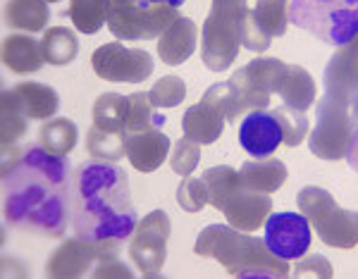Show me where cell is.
<instances>
[{"mask_svg":"<svg viewBox=\"0 0 358 279\" xmlns=\"http://www.w3.org/2000/svg\"><path fill=\"white\" fill-rule=\"evenodd\" d=\"M296 206L308 217L310 224H317L332 208H337V203H334L330 191L322 186H303L296 196Z\"/></svg>","mask_w":358,"mask_h":279,"instance_id":"obj_34","label":"cell"},{"mask_svg":"<svg viewBox=\"0 0 358 279\" xmlns=\"http://www.w3.org/2000/svg\"><path fill=\"white\" fill-rule=\"evenodd\" d=\"M270 210H273V199L270 194H256V191H248L244 186H236L229 194V199L224 201V213L227 222L236 227L239 231H256L261 229L268 220Z\"/></svg>","mask_w":358,"mask_h":279,"instance_id":"obj_14","label":"cell"},{"mask_svg":"<svg viewBox=\"0 0 358 279\" xmlns=\"http://www.w3.org/2000/svg\"><path fill=\"white\" fill-rule=\"evenodd\" d=\"M15 93L20 108L24 110L29 120H48L57 115L60 110V96L53 86L48 84H36V81H24L10 89Z\"/></svg>","mask_w":358,"mask_h":279,"instance_id":"obj_21","label":"cell"},{"mask_svg":"<svg viewBox=\"0 0 358 279\" xmlns=\"http://www.w3.org/2000/svg\"><path fill=\"white\" fill-rule=\"evenodd\" d=\"M94 72L115 84H141L153 74V57L141 48H127L122 41H113L96 50L91 57Z\"/></svg>","mask_w":358,"mask_h":279,"instance_id":"obj_10","label":"cell"},{"mask_svg":"<svg viewBox=\"0 0 358 279\" xmlns=\"http://www.w3.org/2000/svg\"><path fill=\"white\" fill-rule=\"evenodd\" d=\"M127 96L122 93H101L94 103V127L103 131H127Z\"/></svg>","mask_w":358,"mask_h":279,"instance_id":"obj_31","label":"cell"},{"mask_svg":"<svg viewBox=\"0 0 358 279\" xmlns=\"http://www.w3.org/2000/svg\"><path fill=\"white\" fill-rule=\"evenodd\" d=\"M77 141H79V129L67 117H53L50 122H45L41 131H38V143L55 155L72 153Z\"/></svg>","mask_w":358,"mask_h":279,"instance_id":"obj_28","label":"cell"},{"mask_svg":"<svg viewBox=\"0 0 358 279\" xmlns=\"http://www.w3.org/2000/svg\"><path fill=\"white\" fill-rule=\"evenodd\" d=\"M354 117L346 103L322 96L317 103V124L308 134L310 153L322 160H342L349 153L351 134H354Z\"/></svg>","mask_w":358,"mask_h":279,"instance_id":"obj_7","label":"cell"},{"mask_svg":"<svg viewBox=\"0 0 358 279\" xmlns=\"http://www.w3.org/2000/svg\"><path fill=\"white\" fill-rule=\"evenodd\" d=\"M315 227L320 241L334 248L358 246V213L346 208H332Z\"/></svg>","mask_w":358,"mask_h":279,"instance_id":"obj_20","label":"cell"},{"mask_svg":"<svg viewBox=\"0 0 358 279\" xmlns=\"http://www.w3.org/2000/svg\"><path fill=\"white\" fill-rule=\"evenodd\" d=\"M48 3H57V0H48Z\"/></svg>","mask_w":358,"mask_h":279,"instance_id":"obj_46","label":"cell"},{"mask_svg":"<svg viewBox=\"0 0 358 279\" xmlns=\"http://www.w3.org/2000/svg\"><path fill=\"white\" fill-rule=\"evenodd\" d=\"M199 160H201L199 143H196L194 138H189V136L179 138V141L175 143V150H172V155H170L172 170H175L179 177H189V174L196 170Z\"/></svg>","mask_w":358,"mask_h":279,"instance_id":"obj_38","label":"cell"},{"mask_svg":"<svg viewBox=\"0 0 358 279\" xmlns=\"http://www.w3.org/2000/svg\"><path fill=\"white\" fill-rule=\"evenodd\" d=\"M110 0H69L67 15L82 34H96L108 24Z\"/></svg>","mask_w":358,"mask_h":279,"instance_id":"obj_30","label":"cell"},{"mask_svg":"<svg viewBox=\"0 0 358 279\" xmlns=\"http://www.w3.org/2000/svg\"><path fill=\"white\" fill-rule=\"evenodd\" d=\"M3 62L15 74H34L45 65L41 41L27 34H13L3 41Z\"/></svg>","mask_w":358,"mask_h":279,"instance_id":"obj_19","label":"cell"},{"mask_svg":"<svg viewBox=\"0 0 358 279\" xmlns=\"http://www.w3.org/2000/svg\"><path fill=\"white\" fill-rule=\"evenodd\" d=\"M72 229L91 243L98 255L113 258L131 239L138 213L131 203V186L117 162L86 160L72 177Z\"/></svg>","mask_w":358,"mask_h":279,"instance_id":"obj_2","label":"cell"},{"mask_svg":"<svg viewBox=\"0 0 358 279\" xmlns=\"http://www.w3.org/2000/svg\"><path fill=\"white\" fill-rule=\"evenodd\" d=\"M94 277H131V270L120 263L117 255H113V258L98 260L96 270H94Z\"/></svg>","mask_w":358,"mask_h":279,"instance_id":"obj_41","label":"cell"},{"mask_svg":"<svg viewBox=\"0 0 358 279\" xmlns=\"http://www.w3.org/2000/svg\"><path fill=\"white\" fill-rule=\"evenodd\" d=\"M287 74V62L277 57H256L246 67L236 69L229 77V86L236 91L244 108V115L253 110H268L270 93L280 91V84Z\"/></svg>","mask_w":358,"mask_h":279,"instance_id":"obj_8","label":"cell"},{"mask_svg":"<svg viewBox=\"0 0 358 279\" xmlns=\"http://www.w3.org/2000/svg\"><path fill=\"white\" fill-rule=\"evenodd\" d=\"M289 177V170L282 160L277 158H258V160H246L239 170L241 186L256 194H273L280 189Z\"/></svg>","mask_w":358,"mask_h":279,"instance_id":"obj_18","label":"cell"},{"mask_svg":"<svg viewBox=\"0 0 358 279\" xmlns=\"http://www.w3.org/2000/svg\"><path fill=\"white\" fill-rule=\"evenodd\" d=\"M203 103H208L213 110H217V115H220L224 122H234V120H239V115H244L239 96H236V91L229 86V81L210 86L203 96Z\"/></svg>","mask_w":358,"mask_h":279,"instance_id":"obj_35","label":"cell"},{"mask_svg":"<svg viewBox=\"0 0 358 279\" xmlns=\"http://www.w3.org/2000/svg\"><path fill=\"white\" fill-rule=\"evenodd\" d=\"M86 150L96 160H122L127 155V131H103L91 124L89 134H86Z\"/></svg>","mask_w":358,"mask_h":279,"instance_id":"obj_29","label":"cell"},{"mask_svg":"<svg viewBox=\"0 0 358 279\" xmlns=\"http://www.w3.org/2000/svg\"><path fill=\"white\" fill-rule=\"evenodd\" d=\"M277 122L282 127V136H285V143L287 146H299L306 136H308V117L299 110H292L287 106H280L273 110Z\"/></svg>","mask_w":358,"mask_h":279,"instance_id":"obj_36","label":"cell"},{"mask_svg":"<svg viewBox=\"0 0 358 279\" xmlns=\"http://www.w3.org/2000/svg\"><path fill=\"white\" fill-rule=\"evenodd\" d=\"M196 50V24L194 20L184 15H177L170 22V27L158 38V55L165 65L177 67L184 65Z\"/></svg>","mask_w":358,"mask_h":279,"instance_id":"obj_17","label":"cell"},{"mask_svg":"<svg viewBox=\"0 0 358 279\" xmlns=\"http://www.w3.org/2000/svg\"><path fill=\"white\" fill-rule=\"evenodd\" d=\"M5 224L38 236H62L72 217V177L67 155H55L41 143L3 148Z\"/></svg>","mask_w":358,"mask_h":279,"instance_id":"obj_1","label":"cell"},{"mask_svg":"<svg viewBox=\"0 0 358 279\" xmlns=\"http://www.w3.org/2000/svg\"><path fill=\"white\" fill-rule=\"evenodd\" d=\"M294 277H332V265L325 255H303L299 258V263L294 265Z\"/></svg>","mask_w":358,"mask_h":279,"instance_id":"obj_40","label":"cell"},{"mask_svg":"<svg viewBox=\"0 0 358 279\" xmlns=\"http://www.w3.org/2000/svg\"><path fill=\"white\" fill-rule=\"evenodd\" d=\"M182 129L189 138H194L196 143H215L222 136L224 120L217 115V110H213L208 103H196L184 113L182 117Z\"/></svg>","mask_w":358,"mask_h":279,"instance_id":"obj_22","label":"cell"},{"mask_svg":"<svg viewBox=\"0 0 358 279\" xmlns=\"http://www.w3.org/2000/svg\"><path fill=\"white\" fill-rule=\"evenodd\" d=\"M177 8L153 0H110L108 27L120 41H151L170 27Z\"/></svg>","mask_w":358,"mask_h":279,"instance_id":"obj_6","label":"cell"},{"mask_svg":"<svg viewBox=\"0 0 358 279\" xmlns=\"http://www.w3.org/2000/svg\"><path fill=\"white\" fill-rule=\"evenodd\" d=\"M148 96H151L155 108H177L187 98V84H184L182 77L167 74V77L155 81Z\"/></svg>","mask_w":358,"mask_h":279,"instance_id":"obj_37","label":"cell"},{"mask_svg":"<svg viewBox=\"0 0 358 279\" xmlns=\"http://www.w3.org/2000/svg\"><path fill=\"white\" fill-rule=\"evenodd\" d=\"M248 3L234 0H213V8L206 17L203 38H201V60L213 72H224L239 55L241 48V10Z\"/></svg>","mask_w":358,"mask_h":279,"instance_id":"obj_5","label":"cell"},{"mask_svg":"<svg viewBox=\"0 0 358 279\" xmlns=\"http://www.w3.org/2000/svg\"><path fill=\"white\" fill-rule=\"evenodd\" d=\"M277 93L282 98V106L306 113L315 101V81L308 69H303L301 65H287V74Z\"/></svg>","mask_w":358,"mask_h":279,"instance_id":"obj_23","label":"cell"},{"mask_svg":"<svg viewBox=\"0 0 358 279\" xmlns=\"http://www.w3.org/2000/svg\"><path fill=\"white\" fill-rule=\"evenodd\" d=\"M196 255L215 258L232 277H289V260L268 248L265 239L239 231L232 224H208L194 246Z\"/></svg>","mask_w":358,"mask_h":279,"instance_id":"obj_3","label":"cell"},{"mask_svg":"<svg viewBox=\"0 0 358 279\" xmlns=\"http://www.w3.org/2000/svg\"><path fill=\"white\" fill-rule=\"evenodd\" d=\"M153 3H163V5H172V8H179V5H184L187 0H153Z\"/></svg>","mask_w":358,"mask_h":279,"instance_id":"obj_43","label":"cell"},{"mask_svg":"<svg viewBox=\"0 0 358 279\" xmlns=\"http://www.w3.org/2000/svg\"><path fill=\"white\" fill-rule=\"evenodd\" d=\"M351 117H354V124H358V96L351 103Z\"/></svg>","mask_w":358,"mask_h":279,"instance_id":"obj_44","label":"cell"},{"mask_svg":"<svg viewBox=\"0 0 358 279\" xmlns=\"http://www.w3.org/2000/svg\"><path fill=\"white\" fill-rule=\"evenodd\" d=\"M289 3L292 0H253L251 20L268 38L285 36L289 27Z\"/></svg>","mask_w":358,"mask_h":279,"instance_id":"obj_25","label":"cell"},{"mask_svg":"<svg viewBox=\"0 0 358 279\" xmlns=\"http://www.w3.org/2000/svg\"><path fill=\"white\" fill-rule=\"evenodd\" d=\"M170 138L163 129L127 134V158L138 172H155L167 160Z\"/></svg>","mask_w":358,"mask_h":279,"instance_id":"obj_16","label":"cell"},{"mask_svg":"<svg viewBox=\"0 0 358 279\" xmlns=\"http://www.w3.org/2000/svg\"><path fill=\"white\" fill-rule=\"evenodd\" d=\"M234 3H253V0H234Z\"/></svg>","mask_w":358,"mask_h":279,"instance_id":"obj_45","label":"cell"},{"mask_svg":"<svg viewBox=\"0 0 358 279\" xmlns=\"http://www.w3.org/2000/svg\"><path fill=\"white\" fill-rule=\"evenodd\" d=\"M325 96L351 108L358 96V38L337 48L325 67Z\"/></svg>","mask_w":358,"mask_h":279,"instance_id":"obj_12","label":"cell"},{"mask_svg":"<svg viewBox=\"0 0 358 279\" xmlns=\"http://www.w3.org/2000/svg\"><path fill=\"white\" fill-rule=\"evenodd\" d=\"M289 22L342 48L358 38V0H292Z\"/></svg>","mask_w":358,"mask_h":279,"instance_id":"obj_4","label":"cell"},{"mask_svg":"<svg viewBox=\"0 0 358 279\" xmlns=\"http://www.w3.org/2000/svg\"><path fill=\"white\" fill-rule=\"evenodd\" d=\"M41 48H43V57L48 65L62 67V65H69V62L77 60L79 38L74 36L72 29L53 27V29H45V34L41 38Z\"/></svg>","mask_w":358,"mask_h":279,"instance_id":"obj_27","label":"cell"},{"mask_svg":"<svg viewBox=\"0 0 358 279\" xmlns=\"http://www.w3.org/2000/svg\"><path fill=\"white\" fill-rule=\"evenodd\" d=\"M165 115L158 113L153 106L151 96L143 91L127 96V115H124V129L127 134H138L148 129H163Z\"/></svg>","mask_w":358,"mask_h":279,"instance_id":"obj_26","label":"cell"},{"mask_svg":"<svg viewBox=\"0 0 358 279\" xmlns=\"http://www.w3.org/2000/svg\"><path fill=\"white\" fill-rule=\"evenodd\" d=\"M101 255L91 243L82 241L79 236L67 239L60 243V248L48 258L45 275L55 279H69V277H84L94 267Z\"/></svg>","mask_w":358,"mask_h":279,"instance_id":"obj_15","label":"cell"},{"mask_svg":"<svg viewBox=\"0 0 358 279\" xmlns=\"http://www.w3.org/2000/svg\"><path fill=\"white\" fill-rule=\"evenodd\" d=\"M177 203L187 213H199L208 203V191L201 177H184L182 184L177 186Z\"/></svg>","mask_w":358,"mask_h":279,"instance_id":"obj_39","label":"cell"},{"mask_svg":"<svg viewBox=\"0 0 358 279\" xmlns=\"http://www.w3.org/2000/svg\"><path fill=\"white\" fill-rule=\"evenodd\" d=\"M239 143L253 158H270L280 148V143H285L275 113H268V110L248 113L239 127Z\"/></svg>","mask_w":358,"mask_h":279,"instance_id":"obj_13","label":"cell"},{"mask_svg":"<svg viewBox=\"0 0 358 279\" xmlns=\"http://www.w3.org/2000/svg\"><path fill=\"white\" fill-rule=\"evenodd\" d=\"M170 227V215L160 208L138 220L134 234L129 239V258L143 277H160V272H163Z\"/></svg>","mask_w":358,"mask_h":279,"instance_id":"obj_9","label":"cell"},{"mask_svg":"<svg viewBox=\"0 0 358 279\" xmlns=\"http://www.w3.org/2000/svg\"><path fill=\"white\" fill-rule=\"evenodd\" d=\"M0 113H3V148H10V146H17L22 136L27 134V127H29V117L24 115V110L20 108L17 103L15 93L10 89L3 91V98H0Z\"/></svg>","mask_w":358,"mask_h":279,"instance_id":"obj_33","label":"cell"},{"mask_svg":"<svg viewBox=\"0 0 358 279\" xmlns=\"http://www.w3.org/2000/svg\"><path fill=\"white\" fill-rule=\"evenodd\" d=\"M346 160H349L351 170L358 172V124L354 127V134H351V143H349V153H346Z\"/></svg>","mask_w":358,"mask_h":279,"instance_id":"obj_42","label":"cell"},{"mask_svg":"<svg viewBox=\"0 0 358 279\" xmlns=\"http://www.w3.org/2000/svg\"><path fill=\"white\" fill-rule=\"evenodd\" d=\"M265 243L282 260H299L310 248V222L303 213H270Z\"/></svg>","mask_w":358,"mask_h":279,"instance_id":"obj_11","label":"cell"},{"mask_svg":"<svg viewBox=\"0 0 358 279\" xmlns=\"http://www.w3.org/2000/svg\"><path fill=\"white\" fill-rule=\"evenodd\" d=\"M203 184H206V191H208V203L217 210L224 208V201L229 199V194L241 186V179H239V172L229 165H217V167H210V170L203 172Z\"/></svg>","mask_w":358,"mask_h":279,"instance_id":"obj_32","label":"cell"},{"mask_svg":"<svg viewBox=\"0 0 358 279\" xmlns=\"http://www.w3.org/2000/svg\"><path fill=\"white\" fill-rule=\"evenodd\" d=\"M5 24L20 31L36 34L45 29L50 20L48 0H8L5 5Z\"/></svg>","mask_w":358,"mask_h":279,"instance_id":"obj_24","label":"cell"}]
</instances>
